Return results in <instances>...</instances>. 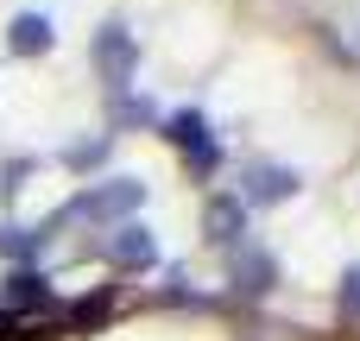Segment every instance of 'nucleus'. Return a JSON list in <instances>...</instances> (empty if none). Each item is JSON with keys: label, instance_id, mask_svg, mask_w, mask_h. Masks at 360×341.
<instances>
[{"label": "nucleus", "instance_id": "obj_3", "mask_svg": "<svg viewBox=\"0 0 360 341\" xmlns=\"http://www.w3.org/2000/svg\"><path fill=\"white\" fill-rule=\"evenodd\" d=\"M228 272H234V285H240L247 297H259V291H272V285H278V259H272L266 247H234Z\"/></svg>", "mask_w": 360, "mask_h": 341}, {"label": "nucleus", "instance_id": "obj_10", "mask_svg": "<svg viewBox=\"0 0 360 341\" xmlns=\"http://www.w3.org/2000/svg\"><path fill=\"white\" fill-rule=\"evenodd\" d=\"M38 240H44V234H19V228H6V234H0V247H6L13 259H32V253H38Z\"/></svg>", "mask_w": 360, "mask_h": 341}, {"label": "nucleus", "instance_id": "obj_2", "mask_svg": "<svg viewBox=\"0 0 360 341\" xmlns=\"http://www.w3.org/2000/svg\"><path fill=\"white\" fill-rule=\"evenodd\" d=\"M89 57H95V76H101L108 89H127V82H133V70H139V44H133V32H127V25H101Z\"/></svg>", "mask_w": 360, "mask_h": 341}, {"label": "nucleus", "instance_id": "obj_11", "mask_svg": "<svg viewBox=\"0 0 360 341\" xmlns=\"http://www.w3.org/2000/svg\"><path fill=\"white\" fill-rule=\"evenodd\" d=\"M101 152H108V139H89V146H76V152H70V171H89V165H101Z\"/></svg>", "mask_w": 360, "mask_h": 341}, {"label": "nucleus", "instance_id": "obj_14", "mask_svg": "<svg viewBox=\"0 0 360 341\" xmlns=\"http://www.w3.org/2000/svg\"><path fill=\"white\" fill-rule=\"evenodd\" d=\"M6 335H13V323H0V341H6Z\"/></svg>", "mask_w": 360, "mask_h": 341}, {"label": "nucleus", "instance_id": "obj_5", "mask_svg": "<svg viewBox=\"0 0 360 341\" xmlns=\"http://www.w3.org/2000/svg\"><path fill=\"white\" fill-rule=\"evenodd\" d=\"M108 259L127 266V272H133V266H152V234H146L139 221H120L114 240H108Z\"/></svg>", "mask_w": 360, "mask_h": 341}, {"label": "nucleus", "instance_id": "obj_12", "mask_svg": "<svg viewBox=\"0 0 360 341\" xmlns=\"http://www.w3.org/2000/svg\"><path fill=\"white\" fill-rule=\"evenodd\" d=\"M114 120H152L146 101H114Z\"/></svg>", "mask_w": 360, "mask_h": 341}, {"label": "nucleus", "instance_id": "obj_4", "mask_svg": "<svg viewBox=\"0 0 360 341\" xmlns=\"http://www.w3.org/2000/svg\"><path fill=\"white\" fill-rule=\"evenodd\" d=\"M285 196H297V171H285V165H253L247 171L240 202H285Z\"/></svg>", "mask_w": 360, "mask_h": 341}, {"label": "nucleus", "instance_id": "obj_13", "mask_svg": "<svg viewBox=\"0 0 360 341\" xmlns=\"http://www.w3.org/2000/svg\"><path fill=\"white\" fill-rule=\"evenodd\" d=\"M342 297H348V310H360V272H348V291Z\"/></svg>", "mask_w": 360, "mask_h": 341}, {"label": "nucleus", "instance_id": "obj_8", "mask_svg": "<svg viewBox=\"0 0 360 341\" xmlns=\"http://www.w3.org/2000/svg\"><path fill=\"white\" fill-rule=\"evenodd\" d=\"M6 304H13V310H44L51 291H44V278H38L32 266H13V278H6Z\"/></svg>", "mask_w": 360, "mask_h": 341}, {"label": "nucleus", "instance_id": "obj_9", "mask_svg": "<svg viewBox=\"0 0 360 341\" xmlns=\"http://www.w3.org/2000/svg\"><path fill=\"white\" fill-rule=\"evenodd\" d=\"M165 139H171V146H184V152H202V146H209V120H202L196 108H184V114H171V120H165Z\"/></svg>", "mask_w": 360, "mask_h": 341}, {"label": "nucleus", "instance_id": "obj_6", "mask_svg": "<svg viewBox=\"0 0 360 341\" xmlns=\"http://www.w3.org/2000/svg\"><path fill=\"white\" fill-rule=\"evenodd\" d=\"M6 38H13L19 57H44V51H51V19H44V13H19V19L6 25Z\"/></svg>", "mask_w": 360, "mask_h": 341}, {"label": "nucleus", "instance_id": "obj_1", "mask_svg": "<svg viewBox=\"0 0 360 341\" xmlns=\"http://www.w3.org/2000/svg\"><path fill=\"white\" fill-rule=\"evenodd\" d=\"M139 202H146V184H139V177H108V184L82 190L57 221H70V215H76V221H120V215H133Z\"/></svg>", "mask_w": 360, "mask_h": 341}, {"label": "nucleus", "instance_id": "obj_7", "mask_svg": "<svg viewBox=\"0 0 360 341\" xmlns=\"http://www.w3.org/2000/svg\"><path fill=\"white\" fill-rule=\"evenodd\" d=\"M240 221H247V202H240V196H215L209 215H202L209 240H240Z\"/></svg>", "mask_w": 360, "mask_h": 341}]
</instances>
